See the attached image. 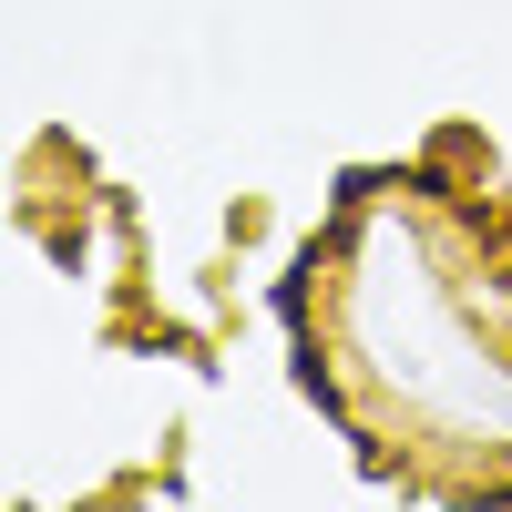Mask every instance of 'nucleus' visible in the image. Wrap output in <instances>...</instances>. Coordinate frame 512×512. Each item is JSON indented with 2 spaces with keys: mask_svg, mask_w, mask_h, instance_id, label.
I'll list each match as a JSON object with an SVG mask.
<instances>
[]
</instances>
